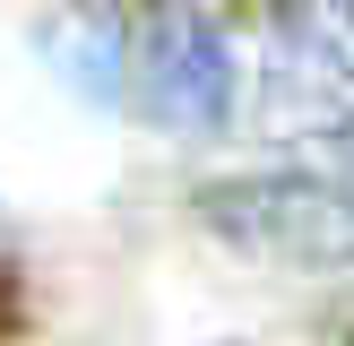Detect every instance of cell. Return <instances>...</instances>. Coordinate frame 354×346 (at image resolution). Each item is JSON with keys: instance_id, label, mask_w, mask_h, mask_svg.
<instances>
[{"instance_id": "cell-4", "label": "cell", "mask_w": 354, "mask_h": 346, "mask_svg": "<svg viewBox=\"0 0 354 346\" xmlns=\"http://www.w3.org/2000/svg\"><path fill=\"white\" fill-rule=\"evenodd\" d=\"M44 61L61 69L86 104L130 95V26L104 17V9H61V17L44 26Z\"/></svg>"}, {"instance_id": "cell-3", "label": "cell", "mask_w": 354, "mask_h": 346, "mask_svg": "<svg viewBox=\"0 0 354 346\" xmlns=\"http://www.w3.org/2000/svg\"><path fill=\"white\" fill-rule=\"evenodd\" d=\"M130 95L165 130H225L234 113V52L199 9H147L130 26Z\"/></svg>"}, {"instance_id": "cell-1", "label": "cell", "mask_w": 354, "mask_h": 346, "mask_svg": "<svg viewBox=\"0 0 354 346\" xmlns=\"http://www.w3.org/2000/svg\"><path fill=\"white\" fill-rule=\"evenodd\" d=\"M234 251L277 268H354V182L346 173H251L199 199Z\"/></svg>"}, {"instance_id": "cell-2", "label": "cell", "mask_w": 354, "mask_h": 346, "mask_svg": "<svg viewBox=\"0 0 354 346\" xmlns=\"http://www.w3.org/2000/svg\"><path fill=\"white\" fill-rule=\"evenodd\" d=\"M259 104L277 130H337L354 113V0H277Z\"/></svg>"}]
</instances>
